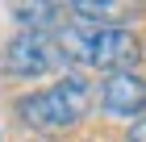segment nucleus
I'll return each mask as SVG.
<instances>
[{
    "instance_id": "nucleus-2",
    "label": "nucleus",
    "mask_w": 146,
    "mask_h": 142,
    "mask_svg": "<svg viewBox=\"0 0 146 142\" xmlns=\"http://www.w3.org/2000/svg\"><path fill=\"white\" fill-rule=\"evenodd\" d=\"M67 63L92 67V71H134L138 63V38L125 25H63L54 29Z\"/></svg>"
},
{
    "instance_id": "nucleus-8",
    "label": "nucleus",
    "mask_w": 146,
    "mask_h": 142,
    "mask_svg": "<svg viewBox=\"0 0 146 142\" xmlns=\"http://www.w3.org/2000/svg\"><path fill=\"white\" fill-rule=\"evenodd\" d=\"M0 142H4V134H0Z\"/></svg>"
},
{
    "instance_id": "nucleus-5",
    "label": "nucleus",
    "mask_w": 146,
    "mask_h": 142,
    "mask_svg": "<svg viewBox=\"0 0 146 142\" xmlns=\"http://www.w3.org/2000/svg\"><path fill=\"white\" fill-rule=\"evenodd\" d=\"M13 21L21 25V29L29 33H46V29H54L58 21H63V13H67V4H13Z\"/></svg>"
},
{
    "instance_id": "nucleus-3",
    "label": "nucleus",
    "mask_w": 146,
    "mask_h": 142,
    "mask_svg": "<svg viewBox=\"0 0 146 142\" xmlns=\"http://www.w3.org/2000/svg\"><path fill=\"white\" fill-rule=\"evenodd\" d=\"M58 67H67V55L58 46L54 33H29L21 29L17 38L4 42L0 50V71L13 79H38V75H50Z\"/></svg>"
},
{
    "instance_id": "nucleus-1",
    "label": "nucleus",
    "mask_w": 146,
    "mask_h": 142,
    "mask_svg": "<svg viewBox=\"0 0 146 142\" xmlns=\"http://www.w3.org/2000/svg\"><path fill=\"white\" fill-rule=\"evenodd\" d=\"M92 100H96V92H92L88 79L79 75V71H63L50 88H38L29 96H21L13 109H17V117H21L29 130L63 134V130L79 125V121L92 113Z\"/></svg>"
},
{
    "instance_id": "nucleus-7",
    "label": "nucleus",
    "mask_w": 146,
    "mask_h": 142,
    "mask_svg": "<svg viewBox=\"0 0 146 142\" xmlns=\"http://www.w3.org/2000/svg\"><path fill=\"white\" fill-rule=\"evenodd\" d=\"M129 142H146V117L129 121Z\"/></svg>"
},
{
    "instance_id": "nucleus-4",
    "label": "nucleus",
    "mask_w": 146,
    "mask_h": 142,
    "mask_svg": "<svg viewBox=\"0 0 146 142\" xmlns=\"http://www.w3.org/2000/svg\"><path fill=\"white\" fill-rule=\"evenodd\" d=\"M100 109L109 117H146V79L138 71H113L100 79Z\"/></svg>"
},
{
    "instance_id": "nucleus-6",
    "label": "nucleus",
    "mask_w": 146,
    "mask_h": 142,
    "mask_svg": "<svg viewBox=\"0 0 146 142\" xmlns=\"http://www.w3.org/2000/svg\"><path fill=\"white\" fill-rule=\"evenodd\" d=\"M67 13H75L79 25H121L125 21V4H113V0H71Z\"/></svg>"
}]
</instances>
